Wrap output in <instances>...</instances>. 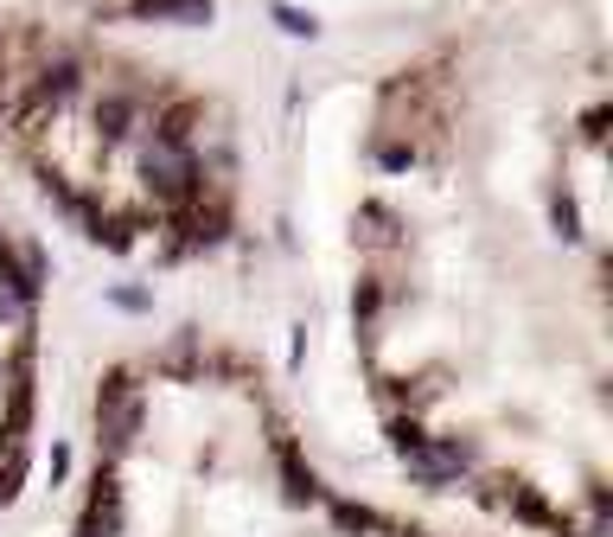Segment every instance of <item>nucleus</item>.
<instances>
[{"label":"nucleus","instance_id":"obj_1","mask_svg":"<svg viewBox=\"0 0 613 537\" xmlns=\"http://www.w3.org/2000/svg\"><path fill=\"white\" fill-rule=\"evenodd\" d=\"M141 180H147V192H160V198H192V192H198V160L185 153V141L154 135L141 148Z\"/></svg>","mask_w":613,"mask_h":537},{"label":"nucleus","instance_id":"obj_6","mask_svg":"<svg viewBox=\"0 0 613 537\" xmlns=\"http://www.w3.org/2000/svg\"><path fill=\"white\" fill-rule=\"evenodd\" d=\"M26 416H33V390H26V384H13V410H7V429H0V442H7V448H20Z\"/></svg>","mask_w":613,"mask_h":537},{"label":"nucleus","instance_id":"obj_14","mask_svg":"<svg viewBox=\"0 0 613 537\" xmlns=\"http://www.w3.org/2000/svg\"><path fill=\"white\" fill-rule=\"evenodd\" d=\"M409 160H416V148H402V141L397 148H384V167H409Z\"/></svg>","mask_w":613,"mask_h":537},{"label":"nucleus","instance_id":"obj_2","mask_svg":"<svg viewBox=\"0 0 613 537\" xmlns=\"http://www.w3.org/2000/svg\"><path fill=\"white\" fill-rule=\"evenodd\" d=\"M402 467H409V480H422V487H454L461 473L473 467V442H461V435H441V442H422V448H409L402 455Z\"/></svg>","mask_w":613,"mask_h":537},{"label":"nucleus","instance_id":"obj_11","mask_svg":"<svg viewBox=\"0 0 613 537\" xmlns=\"http://www.w3.org/2000/svg\"><path fill=\"white\" fill-rule=\"evenodd\" d=\"M332 518H339V525H345V532H364V525H377V518H371V512H364V505H332Z\"/></svg>","mask_w":613,"mask_h":537},{"label":"nucleus","instance_id":"obj_13","mask_svg":"<svg viewBox=\"0 0 613 537\" xmlns=\"http://www.w3.org/2000/svg\"><path fill=\"white\" fill-rule=\"evenodd\" d=\"M45 467H52V480H65V473H71V448H52V460H45Z\"/></svg>","mask_w":613,"mask_h":537},{"label":"nucleus","instance_id":"obj_8","mask_svg":"<svg viewBox=\"0 0 613 537\" xmlns=\"http://www.w3.org/2000/svg\"><path fill=\"white\" fill-rule=\"evenodd\" d=\"M549 218H556V237H563V243H576V237H581V212H576V198H569V192H556Z\"/></svg>","mask_w":613,"mask_h":537},{"label":"nucleus","instance_id":"obj_7","mask_svg":"<svg viewBox=\"0 0 613 537\" xmlns=\"http://www.w3.org/2000/svg\"><path fill=\"white\" fill-rule=\"evenodd\" d=\"M275 26H282L288 38H320V20L300 13V7H288V0H275Z\"/></svg>","mask_w":613,"mask_h":537},{"label":"nucleus","instance_id":"obj_5","mask_svg":"<svg viewBox=\"0 0 613 537\" xmlns=\"http://www.w3.org/2000/svg\"><path fill=\"white\" fill-rule=\"evenodd\" d=\"M65 96H77V65H52L38 77V103H65Z\"/></svg>","mask_w":613,"mask_h":537},{"label":"nucleus","instance_id":"obj_3","mask_svg":"<svg viewBox=\"0 0 613 537\" xmlns=\"http://www.w3.org/2000/svg\"><path fill=\"white\" fill-rule=\"evenodd\" d=\"M506 487H511V493H499V505H506V512H518L524 525H556V518H549V505H543V499L531 493L524 480H506Z\"/></svg>","mask_w":613,"mask_h":537},{"label":"nucleus","instance_id":"obj_4","mask_svg":"<svg viewBox=\"0 0 613 537\" xmlns=\"http://www.w3.org/2000/svg\"><path fill=\"white\" fill-rule=\"evenodd\" d=\"M128 122H135V103H128V96H103V103H97V128H103V141H122Z\"/></svg>","mask_w":613,"mask_h":537},{"label":"nucleus","instance_id":"obj_10","mask_svg":"<svg viewBox=\"0 0 613 537\" xmlns=\"http://www.w3.org/2000/svg\"><path fill=\"white\" fill-rule=\"evenodd\" d=\"M390 442H397V455H409V448H422L429 435H422L416 422H390Z\"/></svg>","mask_w":613,"mask_h":537},{"label":"nucleus","instance_id":"obj_12","mask_svg":"<svg viewBox=\"0 0 613 537\" xmlns=\"http://www.w3.org/2000/svg\"><path fill=\"white\" fill-rule=\"evenodd\" d=\"M115 307H128V313H147V288H115Z\"/></svg>","mask_w":613,"mask_h":537},{"label":"nucleus","instance_id":"obj_9","mask_svg":"<svg viewBox=\"0 0 613 537\" xmlns=\"http://www.w3.org/2000/svg\"><path fill=\"white\" fill-rule=\"evenodd\" d=\"M20 480H26V460L13 455V460H7V473H0V505H13V499H20Z\"/></svg>","mask_w":613,"mask_h":537}]
</instances>
